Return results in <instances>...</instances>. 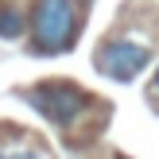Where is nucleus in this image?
<instances>
[{
    "mask_svg": "<svg viewBox=\"0 0 159 159\" xmlns=\"http://www.w3.org/2000/svg\"><path fill=\"white\" fill-rule=\"evenodd\" d=\"M31 31L39 51H66V43L78 35V0H39Z\"/></svg>",
    "mask_w": 159,
    "mask_h": 159,
    "instance_id": "obj_1",
    "label": "nucleus"
},
{
    "mask_svg": "<svg viewBox=\"0 0 159 159\" xmlns=\"http://www.w3.org/2000/svg\"><path fill=\"white\" fill-rule=\"evenodd\" d=\"M27 101L47 116L51 124H70L85 113L89 97H85L78 85H66V82H54V85H35L27 89Z\"/></svg>",
    "mask_w": 159,
    "mask_h": 159,
    "instance_id": "obj_2",
    "label": "nucleus"
},
{
    "mask_svg": "<svg viewBox=\"0 0 159 159\" xmlns=\"http://www.w3.org/2000/svg\"><path fill=\"white\" fill-rule=\"evenodd\" d=\"M93 62H97L101 74L116 78V82H132L140 70H148L152 51H148L144 43H132V39H113V43H105V47L97 51Z\"/></svg>",
    "mask_w": 159,
    "mask_h": 159,
    "instance_id": "obj_3",
    "label": "nucleus"
},
{
    "mask_svg": "<svg viewBox=\"0 0 159 159\" xmlns=\"http://www.w3.org/2000/svg\"><path fill=\"white\" fill-rule=\"evenodd\" d=\"M23 31V20L16 8H8V12H0V39H16Z\"/></svg>",
    "mask_w": 159,
    "mask_h": 159,
    "instance_id": "obj_4",
    "label": "nucleus"
},
{
    "mask_svg": "<svg viewBox=\"0 0 159 159\" xmlns=\"http://www.w3.org/2000/svg\"><path fill=\"white\" fill-rule=\"evenodd\" d=\"M4 159H47V155H39V152H12V155H4Z\"/></svg>",
    "mask_w": 159,
    "mask_h": 159,
    "instance_id": "obj_5",
    "label": "nucleus"
},
{
    "mask_svg": "<svg viewBox=\"0 0 159 159\" xmlns=\"http://www.w3.org/2000/svg\"><path fill=\"white\" fill-rule=\"evenodd\" d=\"M155 89H159V74H155Z\"/></svg>",
    "mask_w": 159,
    "mask_h": 159,
    "instance_id": "obj_6",
    "label": "nucleus"
},
{
    "mask_svg": "<svg viewBox=\"0 0 159 159\" xmlns=\"http://www.w3.org/2000/svg\"><path fill=\"white\" fill-rule=\"evenodd\" d=\"M0 159H4V155H0Z\"/></svg>",
    "mask_w": 159,
    "mask_h": 159,
    "instance_id": "obj_7",
    "label": "nucleus"
}]
</instances>
